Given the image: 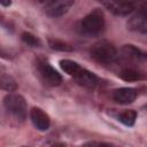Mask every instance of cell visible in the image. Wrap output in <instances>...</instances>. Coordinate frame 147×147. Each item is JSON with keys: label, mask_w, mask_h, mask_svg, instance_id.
<instances>
[{"label": "cell", "mask_w": 147, "mask_h": 147, "mask_svg": "<svg viewBox=\"0 0 147 147\" xmlns=\"http://www.w3.org/2000/svg\"><path fill=\"white\" fill-rule=\"evenodd\" d=\"M79 32L87 37H94L100 34L105 29V16L103 13L95 8L87 15H85L78 25Z\"/></svg>", "instance_id": "obj_1"}, {"label": "cell", "mask_w": 147, "mask_h": 147, "mask_svg": "<svg viewBox=\"0 0 147 147\" xmlns=\"http://www.w3.org/2000/svg\"><path fill=\"white\" fill-rule=\"evenodd\" d=\"M91 56L99 63L102 64H113L117 61V49L116 47L108 40H100L90 49Z\"/></svg>", "instance_id": "obj_2"}, {"label": "cell", "mask_w": 147, "mask_h": 147, "mask_svg": "<svg viewBox=\"0 0 147 147\" xmlns=\"http://www.w3.org/2000/svg\"><path fill=\"white\" fill-rule=\"evenodd\" d=\"M3 106L6 110L11 114L15 118L23 121L28 114V107L25 99L17 93H9L3 99Z\"/></svg>", "instance_id": "obj_3"}, {"label": "cell", "mask_w": 147, "mask_h": 147, "mask_svg": "<svg viewBox=\"0 0 147 147\" xmlns=\"http://www.w3.org/2000/svg\"><path fill=\"white\" fill-rule=\"evenodd\" d=\"M37 70L41 80L48 86H59L62 82L61 75L46 61L39 60L37 62Z\"/></svg>", "instance_id": "obj_4"}, {"label": "cell", "mask_w": 147, "mask_h": 147, "mask_svg": "<svg viewBox=\"0 0 147 147\" xmlns=\"http://www.w3.org/2000/svg\"><path fill=\"white\" fill-rule=\"evenodd\" d=\"M72 5H74V1H69V0L49 1L45 6V11L51 17H60L64 15Z\"/></svg>", "instance_id": "obj_5"}, {"label": "cell", "mask_w": 147, "mask_h": 147, "mask_svg": "<svg viewBox=\"0 0 147 147\" xmlns=\"http://www.w3.org/2000/svg\"><path fill=\"white\" fill-rule=\"evenodd\" d=\"M127 28L131 31H136L139 33L147 32V13L145 9H139L136 14H133L127 21Z\"/></svg>", "instance_id": "obj_6"}, {"label": "cell", "mask_w": 147, "mask_h": 147, "mask_svg": "<svg viewBox=\"0 0 147 147\" xmlns=\"http://www.w3.org/2000/svg\"><path fill=\"white\" fill-rule=\"evenodd\" d=\"M30 118L36 129L40 131H47L49 129V125H51L49 116L41 108L33 107L30 110Z\"/></svg>", "instance_id": "obj_7"}, {"label": "cell", "mask_w": 147, "mask_h": 147, "mask_svg": "<svg viewBox=\"0 0 147 147\" xmlns=\"http://www.w3.org/2000/svg\"><path fill=\"white\" fill-rule=\"evenodd\" d=\"M74 78L80 86H84L87 88H93L99 83V79L95 76V74H93L92 71H90L85 68H80L79 71L74 76Z\"/></svg>", "instance_id": "obj_8"}, {"label": "cell", "mask_w": 147, "mask_h": 147, "mask_svg": "<svg viewBox=\"0 0 147 147\" xmlns=\"http://www.w3.org/2000/svg\"><path fill=\"white\" fill-rule=\"evenodd\" d=\"M137 98V91L132 87H121L113 92V99L117 103L129 105L132 103Z\"/></svg>", "instance_id": "obj_9"}, {"label": "cell", "mask_w": 147, "mask_h": 147, "mask_svg": "<svg viewBox=\"0 0 147 147\" xmlns=\"http://www.w3.org/2000/svg\"><path fill=\"white\" fill-rule=\"evenodd\" d=\"M121 53H122V55H119V57L123 59L126 62V64L145 60V54L140 49L134 47L133 45H125L122 48Z\"/></svg>", "instance_id": "obj_10"}, {"label": "cell", "mask_w": 147, "mask_h": 147, "mask_svg": "<svg viewBox=\"0 0 147 147\" xmlns=\"http://www.w3.org/2000/svg\"><path fill=\"white\" fill-rule=\"evenodd\" d=\"M105 7L111 11L115 15H119V16H124L127 15L133 11L134 9V3L132 2H115V1H108V2H103Z\"/></svg>", "instance_id": "obj_11"}, {"label": "cell", "mask_w": 147, "mask_h": 147, "mask_svg": "<svg viewBox=\"0 0 147 147\" xmlns=\"http://www.w3.org/2000/svg\"><path fill=\"white\" fill-rule=\"evenodd\" d=\"M118 76L125 82H136V80H140L145 77L144 72L133 65H124L121 69V71L118 72Z\"/></svg>", "instance_id": "obj_12"}, {"label": "cell", "mask_w": 147, "mask_h": 147, "mask_svg": "<svg viewBox=\"0 0 147 147\" xmlns=\"http://www.w3.org/2000/svg\"><path fill=\"white\" fill-rule=\"evenodd\" d=\"M60 67H61V69H62L65 74H68V75L71 76V77H74V76L79 71V69L82 68L76 61H72V60H69V59L61 60V61H60Z\"/></svg>", "instance_id": "obj_13"}, {"label": "cell", "mask_w": 147, "mask_h": 147, "mask_svg": "<svg viewBox=\"0 0 147 147\" xmlns=\"http://www.w3.org/2000/svg\"><path fill=\"white\" fill-rule=\"evenodd\" d=\"M117 119L126 126H132L137 119V111L133 109H126L118 114Z\"/></svg>", "instance_id": "obj_14"}, {"label": "cell", "mask_w": 147, "mask_h": 147, "mask_svg": "<svg viewBox=\"0 0 147 147\" xmlns=\"http://www.w3.org/2000/svg\"><path fill=\"white\" fill-rule=\"evenodd\" d=\"M16 87L17 85L14 78L3 71H0V88L6 90L8 92H13L16 90Z\"/></svg>", "instance_id": "obj_15"}, {"label": "cell", "mask_w": 147, "mask_h": 147, "mask_svg": "<svg viewBox=\"0 0 147 147\" xmlns=\"http://www.w3.org/2000/svg\"><path fill=\"white\" fill-rule=\"evenodd\" d=\"M22 40L25 45L30 46V47H40L41 46V41L40 39L32 34L31 32H23L22 33Z\"/></svg>", "instance_id": "obj_16"}, {"label": "cell", "mask_w": 147, "mask_h": 147, "mask_svg": "<svg viewBox=\"0 0 147 147\" xmlns=\"http://www.w3.org/2000/svg\"><path fill=\"white\" fill-rule=\"evenodd\" d=\"M49 46L54 49H59V51H64V52H68V51H71V47L63 42V41H60V40H55V39H51L49 40Z\"/></svg>", "instance_id": "obj_17"}, {"label": "cell", "mask_w": 147, "mask_h": 147, "mask_svg": "<svg viewBox=\"0 0 147 147\" xmlns=\"http://www.w3.org/2000/svg\"><path fill=\"white\" fill-rule=\"evenodd\" d=\"M83 147H119L111 142H105V141H88L84 144Z\"/></svg>", "instance_id": "obj_18"}, {"label": "cell", "mask_w": 147, "mask_h": 147, "mask_svg": "<svg viewBox=\"0 0 147 147\" xmlns=\"http://www.w3.org/2000/svg\"><path fill=\"white\" fill-rule=\"evenodd\" d=\"M51 147H67V145L64 142H54Z\"/></svg>", "instance_id": "obj_19"}, {"label": "cell", "mask_w": 147, "mask_h": 147, "mask_svg": "<svg viewBox=\"0 0 147 147\" xmlns=\"http://www.w3.org/2000/svg\"><path fill=\"white\" fill-rule=\"evenodd\" d=\"M22 147H25V146H22Z\"/></svg>", "instance_id": "obj_20"}]
</instances>
